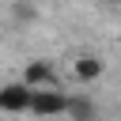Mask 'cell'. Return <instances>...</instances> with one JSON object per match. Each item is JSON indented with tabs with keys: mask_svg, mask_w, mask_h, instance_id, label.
Here are the masks:
<instances>
[{
	"mask_svg": "<svg viewBox=\"0 0 121 121\" xmlns=\"http://www.w3.org/2000/svg\"><path fill=\"white\" fill-rule=\"evenodd\" d=\"M64 106H68V95L57 91V87H45V91H30V110L26 113H34V117H60Z\"/></svg>",
	"mask_w": 121,
	"mask_h": 121,
	"instance_id": "1",
	"label": "cell"
},
{
	"mask_svg": "<svg viewBox=\"0 0 121 121\" xmlns=\"http://www.w3.org/2000/svg\"><path fill=\"white\" fill-rule=\"evenodd\" d=\"M30 110V87L19 83H4L0 87V113H26Z\"/></svg>",
	"mask_w": 121,
	"mask_h": 121,
	"instance_id": "2",
	"label": "cell"
},
{
	"mask_svg": "<svg viewBox=\"0 0 121 121\" xmlns=\"http://www.w3.org/2000/svg\"><path fill=\"white\" fill-rule=\"evenodd\" d=\"M23 83L30 91H45V87H57V72H53L49 60H30L23 68Z\"/></svg>",
	"mask_w": 121,
	"mask_h": 121,
	"instance_id": "3",
	"label": "cell"
},
{
	"mask_svg": "<svg viewBox=\"0 0 121 121\" xmlns=\"http://www.w3.org/2000/svg\"><path fill=\"white\" fill-rule=\"evenodd\" d=\"M64 117H72V121H98V106H95L91 95H68Z\"/></svg>",
	"mask_w": 121,
	"mask_h": 121,
	"instance_id": "4",
	"label": "cell"
},
{
	"mask_svg": "<svg viewBox=\"0 0 121 121\" xmlns=\"http://www.w3.org/2000/svg\"><path fill=\"white\" fill-rule=\"evenodd\" d=\"M102 57H95V53H83V57H76V64H72V72H76V79L79 83H95L98 76H102Z\"/></svg>",
	"mask_w": 121,
	"mask_h": 121,
	"instance_id": "5",
	"label": "cell"
},
{
	"mask_svg": "<svg viewBox=\"0 0 121 121\" xmlns=\"http://www.w3.org/2000/svg\"><path fill=\"white\" fill-rule=\"evenodd\" d=\"M11 19H19V23H30V19H38V8H34L30 0H11Z\"/></svg>",
	"mask_w": 121,
	"mask_h": 121,
	"instance_id": "6",
	"label": "cell"
},
{
	"mask_svg": "<svg viewBox=\"0 0 121 121\" xmlns=\"http://www.w3.org/2000/svg\"><path fill=\"white\" fill-rule=\"evenodd\" d=\"M98 4H121V0H98Z\"/></svg>",
	"mask_w": 121,
	"mask_h": 121,
	"instance_id": "7",
	"label": "cell"
}]
</instances>
